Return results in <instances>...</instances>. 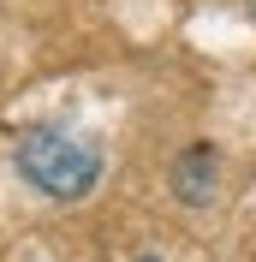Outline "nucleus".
<instances>
[{"label": "nucleus", "mask_w": 256, "mask_h": 262, "mask_svg": "<svg viewBox=\"0 0 256 262\" xmlns=\"http://www.w3.org/2000/svg\"><path fill=\"white\" fill-rule=\"evenodd\" d=\"M137 262H155V256H137Z\"/></svg>", "instance_id": "7ed1b4c3"}, {"label": "nucleus", "mask_w": 256, "mask_h": 262, "mask_svg": "<svg viewBox=\"0 0 256 262\" xmlns=\"http://www.w3.org/2000/svg\"><path fill=\"white\" fill-rule=\"evenodd\" d=\"M250 12H256V0H250Z\"/></svg>", "instance_id": "20e7f679"}, {"label": "nucleus", "mask_w": 256, "mask_h": 262, "mask_svg": "<svg viewBox=\"0 0 256 262\" xmlns=\"http://www.w3.org/2000/svg\"><path fill=\"white\" fill-rule=\"evenodd\" d=\"M12 167L18 179L30 185L36 196H48V203H83V196L101 185V155L96 137H83V131H60V125H24L12 137Z\"/></svg>", "instance_id": "f257e3e1"}, {"label": "nucleus", "mask_w": 256, "mask_h": 262, "mask_svg": "<svg viewBox=\"0 0 256 262\" xmlns=\"http://www.w3.org/2000/svg\"><path fill=\"white\" fill-rule=\"evenodd\" d=\"M215 167H221V155H215L208 143H191L173 161V191H179L185 209H203L208 196H215Z\"/></svg>", "instance_id": "f03ea898"}]
</instances>
